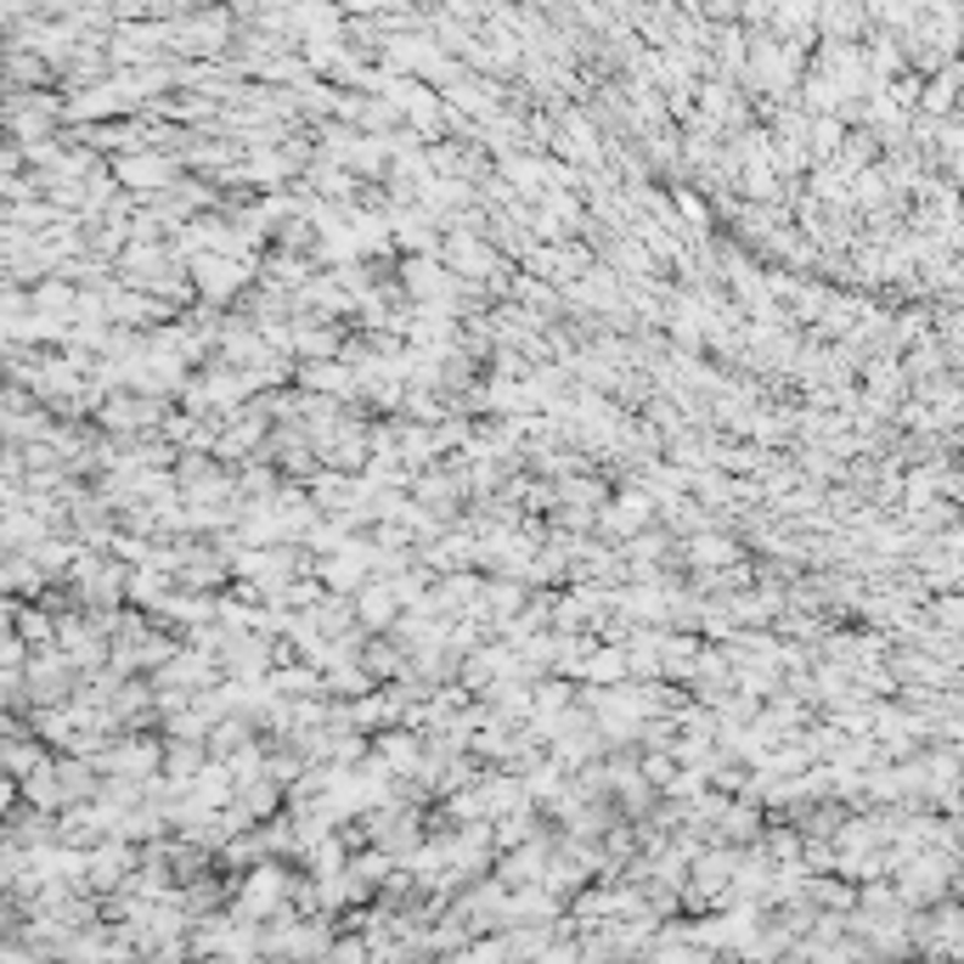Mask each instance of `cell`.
Here are the masks:
<instances>
[{
    "instance_id": "277c9868",
    "label": "cell",
    "mask_w": 964,
    "mask_h": 964,
    "mask_svg": "<svg viewBox=\"0 0 964 964\" xmlns=\"http://www.w3.org/2000/svg\"><path fill=\"white\" fill-rule=\"evenodd\" d=\"M689 553H694V564H705V570H722V564L734 559V548H728V542H716V537H694Z\"/></svg>"
},
{
    "instance_id": "3957f363",
    "label": "cell",
    "mask_w": 964,
    "mask_h": 964,
    "mask_svg": "<svg viewBox=\"0 0 964 964\" xmlns=\"http://www.w3.org/2000/svg\"><path fill=\"white\" fill-rule=\"evenodd\" d=\"M108 429H119V435H130V429H153V418H159V401H108L102 412Z\"/></svg>"
},
{
    "instance_id": "7a4b0ae2",
    "label": "cell",
    "mask_w": 964,
    "mask_h": 964,
    "mask_svg": "<svg viewBox=\"0 0 964 964\" xmlns=\"http://www.w3.org/2000/svg\"><path fill=\"white\" fill-rule=\"evenodd\" d=\"M192 277L204 282V294H209V300H237V294H243V282L254 277V266H249V260H220V254H204L198 266H192Z\"/></svg>"
},
{
    "instance_id": "6da1fadb",
    "label": "cell",
    "mask_w": 964,
    "mask_h": 964,
    "mask_svg": "<svg viewBox=\"0 0 964 964\" xmlns=\"http://www.w3.org/2000/svg\"><path fill=\"white\" fill-rule=\"evenodd\" d=\"M282 897H288V869L282 863H260V869H249V880H243V902H237V913H243V925L266 920Z\"/></svg>"
}]
</instances>
